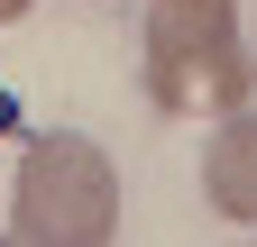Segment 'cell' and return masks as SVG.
Here are the masks:
<instances>
[{
	"mask_svg": "<svg viewBox=\"0 0 257 247\" xmlns=\"http://www.w3.org/2000/svg\"><path fill=\"white\" fill-rule=\"evenodd\" d=\"M202 202L220 220L257 229V110H230L211 128V146H202Z\"/></svg>",
	"mask_w": 257,
	"mask_h": 247,
	"instance_id": "7a4b0ae2",
	"label": "cell"
},
{
	"mask_svg": "<svg viewBox=\"0 0 257 247\" xmlns=\"http://www.w3.org/2000/svg\"><path fill=\"white\" fill-rule=\"evenodd\" d=\"M239 46V0H147V55Z\"/></svg>",
	"mask_w": 257,
	"mask_h": 247,
	"instance_id": "3957f363",
	"label": "cell"
},
{
	"mask_svg": "<svg viewBox=\"0 0 257 247\" xmlns=\"http://www.w3.org/2000/svg\"><path fill=\"white\" fill-rule=\"evenodd\" d=\"M10 238L19 247H110L119 238V165L74 128L28 138L10 183Z\"/></svg>",
	"mask_w": 257,
	"mask_h": 247,
	"instance_id": "6da1fadb",
	"label": "cell"
},
{
	"mask_svg": "<svg viewBox=\"0 0 257 247\" xmlns=\"http://www.w3.org/2000/svg\"><path fill=\"white\" fill-rule=\"evenodd\" d=\"M0 247H19V238H0Z\"/></svg>",
	"mask_w": 257,
	"mask_h": 247,
	"instance_id": "5b68a950",
	"label": "cell"
},
{
	"mask_svg": "<svg viewBox=\"0 0 257 247\" xmlns=\"http://www.w3.org/2000/svg\"><path fill=\"white\" fill-rule=\"evenodd\" d=\"M0 18H28V0H0Z\"/></svg>",
	"mask_w": 257,
	"mask_h": 247,
	"instance_id": "277c9868",
	"label": "cell"
}]
</instances>
